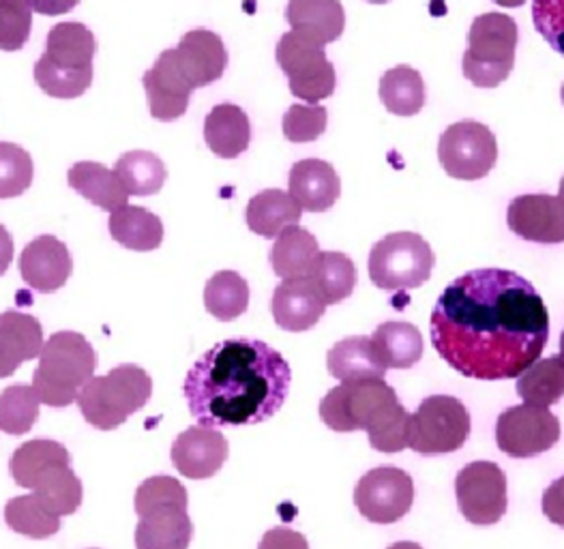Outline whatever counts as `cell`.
<instances>
[{"mask_svg": "<svg viewBox=\"0 0 564 549\" xmlns=\"http://www.w3.org/2000/svg\"><path fill=\"white\" fill-rule=\"evenodd\" d=\"M56 464H72L69 451L56 440L35 438L31 442H24L11 455L9 474L20 487L33 489L41 472L47 471L50 466H56Z\"/></svg>", "mask_w": 564, "mask_h": 549, "instance_id": "1f68e13d", "label": "cell"}, {"mask_svg": "<svg viewBox=\"0 0 564 549\" xmlns=\"http://www.w3.org/2000/svg\"><path fill=\"white\" fill-rule=\"evenodd\" d=\"M432 346L457 374L511 380L541 358L550 312L522 274L477 269L446 286L430 320Z\"/></svg>", "mask_w": 564, "mask_h": 549, "instance_id": "6da1fadb", "label": "cell"}, {"mask_svg": "<svg viewBox=\"0 0 564 549\" xmlns=\"http://www.w3.org/2000/svg\"><path fill=\"white\" fill-rule=\"evenodd\" d=\"M558 196L563 197V200H564V176H563V181H561V194H558Z\"/></svg>", "mask_w": 564, "mask_h": 549, "instance_id": "11a10c76", "label": "cell"}, {"mask_svg": "<svg viewBox=\"0 0 564 549\" xmlns=\"http://www.w3.org/2000/svg\"><path fill=\"white\" fill-rule=\"evenodd\" d=\"M69 187L101 211L115 213L129 202V192L115 170L97 161H80L67 174Z\"/></svg>", "mask_w": 564, "mask_h": 549, "instance_id": "4316f807", "label": "cell"}, {"mask_svg": "<svg viewBox=\"0 0 564 549\" xmlns=\"http://www.w3.org/2000/svg\"><path fill=\"white\" fill-rule=\"evenodd\" d=\"M444 172L457 181L485 179L498 159L496 136L477 120H459L444 129L438 142Z\"/></svg>", "mask_w": 564, "mask_h": 549, "instance_id": "8fae6325", "label": "cell"}, {"mask_svg": "<svg viewBox=\"0 0 564 549\" xmlns=\"http://www.w3.org/2000/svg\"><path fill=\"white\" fill-rule=\"evenodd\" d=\"M33 494L56 515H74L82 507V481L72 471V464H56L41 472L33 485Z\"/></svg>", "mask_w": 564, "mask_h": 549, "instance_id": "836d02e7", "label": "cell"}, {"mask_svg": "<svg viewBox=\"0 0 564 549\" xmlns=\"http://www.w3.org/2000/svg\"><path fill=\"white\" fill-rule=\"evenodd\" d=\"M278 65L290 82V93L307 104H318L335 93L337 76L324 45L294 31L282 35L275 47Z\"/></svg>", "mask_w": 564, "mask_h": 549, "instance_id": "30bf717a", "label": "cell"}, {"mask_svg": "<svg viewBox=\"0 0 564 549\" xmlns=\"http://www.w3.org/2000/svg\"><path fill=\"white\" fill-rule=\"evenodd\" d=\"M35 165L31 155L11 142H0V200L22 196L31 190Z\"/></svg>", "mask_w": 564, "mask_h": 549, "instance_id": "60d3db41", "label": "cell"}, {"mask_svg": "<svg viewBox=\"0 0 564 549\" xmlns=\"http://www.w3.org/2000/svg\"><path fill=\"white\" fill-rule=\"evenodd\" d=\"M174 52L183 74L194 88H204L217 82L228 67V52L224 41L206 29L187 33Z\"/></svg>", "mask_w": 564, "mask_h": 549, "instance_id": "ffe728a7", "label": "cell"}, {"mask_svg": "<svg viewBox=\"0 0 564 549\" xmlns=\"http://www.w3.org/2000/svg\"><path fill=\"white\" fill-rule=\"evenodd\" d=\"M470 435V412L451 395H432L410 415L408 449L419 455H448L459 451Z\"/></svg>", "mask_w": 564, "mask_h": 549, "instance_id": "9c48e42d", "label": "cell"}, {"mask_svg": "<svg viewBox=\"0 0 564 549\" xmlns=\"http://www.w3.org/2000/svg\"><path fill=\"white\" fill-rule=\"evenodd\" d=\"M41 397L33 385H11L0 392V430L9 435L31 432L40 419Z\"/></svg>", "mask_w": 564, "mask_h": 549, "instance_id": "ab89813d", "label": "cell"}, {"mask_svg": "<svg viewBox=\"0 0 564 549\" xmlns=\"http://www.w3.org/2000/svg\"><path fill=\"white\" fill-rule=\"evenodd\" d=\"M13 262V238L7 233L4 226H0V277L9 271Z\"/></svg>", "mask_w": 564, "mask_h": 549, "instance_id": "681fc988", "label": "cell"}, {"mask_svg": "<svg viewBox=\"0 0 564 549\" xmlns=\"http://www.w3.org/2000/svg\"><path fill=\"white\" fill-rule=\"evenodd\" d=\"M95 35L80 22L56 24L35 65V82L54 99H78L93 84Z\"/></svg>", "mask_w": 564, "mask_h": 549, "instance_id": "277c9868", "label": "cell"}, {"mask_svg": "<svg viewBox=\"0 0 564 549\" xmlns=\"http://www.w3.org/2000/svg\"><path fill=\"white\" fill-rule=\"evenodd\" d=\"M204 140L217 158H239L251 142L249 117L235 104L215 106L204 120Z\"/></svg>", "mask_w": 564, "mask_h": 549, "instance_id": "484cf974", "label": "cell"}, {"mask_svg": "<svg viewBox=\"0 0 564 549\" xmlns=\"http://www.w3.org/2000/svg\"><path fill=\"white\" fill-rule=\"evenodd\" d=\"M74 271V260L63 240L43 235L31 240L20 256L22 279L41 294L61 290Z\"/></svg>", "mask_w": 564, "mask_h": 549, "instance_id": "e0dca14e", "label": "cell"}, {"mask_svg": "<svg viewBox=\"0 0 564 549\" xmlns=\"http://www.w3.org/2000/svg\"><path fill=\"white\" fill-rule=\"evenodd\" d=\"M310 279L321 290L326 305H337L355 292L357 267L352 258L341 251H321Z\"/></svg>", "mask_w": 564, "mask_h": 549, "instance_id": "d590c367", "label": "cell"}, {"mask_svg": "<svg viewBox=\"0 0 564 549\" xmlns=\"http://www.w3.org/2000/svg\"><path fill=\"white\" fill-rule=\"evenodd\" d=\"M97 356L86 337L74 331L54 333L40 354L33 387L50 408L72 406L95 376Z\"/></svg>", "mask_w": 564, "mask_h": 549, "instance_id": "5b68a950", "label": "cell"}, {"mask_svg": "<svg viewBox=\"0 0 564 549\" xmlns=\"http://www.w3.org/2000/svg\"><path fill=\"white\" fill-rule=\"evenodd\" d=\"M135 528L138 549H187L194 537V524L185 505H163L147 510Z\"/></svg>", "mask_w": 564, "mask_h": 549, "instance_id": "603a6c76", "label": "cell"}, {"mask_svg": "<svg viewBox=\"0 0 564 549\" xmlns=\"http://www.w3.org/2000/svg\"><path fill=\"white\" fill-rule=\"evenodd\" d=\"M326 122H328V115H326L324 106L294 104L283 115V136L294 144L314 142L326 131Z\"/></svg>", "mask_w": 564, "mask_h": 549, "instance_id": "7bdbcfd3", "label": "cell"}, {"mask_svg": "<svg viewBox=\"0 0 564 549\" xmlns=\"http://www.w3.org/2000/svg\"><path fill=\"white\" fill-rule=\"evenodd\" d=\"M387 549H423L419 543H412V541H400V543H393L391 548Z\"/></svg>", "mask_w": 564, "mask_h": 549, "instance_id": "816d5d0a", "label": "cell"}, {"mask_svg": "<svg viewBox=\"0 0 564 549\" xmlns=\"http://www.w3.org/2000/svg\"><path fill=\"white\" fill-rule=\"evenodd\" d=\"M288 187V194L299 202L303 211L310 213L328 211L341 194V181L335 168L323 159L296 161L290 170Z\"/></svg>", "mask_w": 564, "mask_h": 549, "instance_id": "44dd1931", "label": "cell"}, {"mask_svg": "<svg viewBox=\"0 0 564 549\" xmlns=\"http://www.w3.org/2000/svg\"><path fill=\"white\" fill-rule=\"evenodd\" d=\"M326 369L341 383L384 380L387 367L376 353L371 337H348L326 354Z\"/></svg>", "mask_w": 564, "mask_h": 549, "instance_id": "d4e9b609", "label": "cell"}, {"mask_svg": "<svg viewBox=\"0 0 564 549\" xmlns=\"http://www.w3.org/2000/svg\"><path fill=\"white\" fill-rule=\"evenodd\" d=\"M321 419L333 432L364 430L371 449L380 453L393 455L408 449L410 412L384 380L341 383L330 389L321 401Z\"/></svg>", "mask_w": 564, "mask_h": 549, "instance_id": "3957f363", "label": "cell"}, {"mask_svg": "<svg viewBox=\"0 0 564 549\" xmlns=\"http://www.w3.org/2000/svg\"><path fill=\"white\" fill-rule=\"evenodd\" d=\"M561 440V421L545 406L520 403L507 408L496 421L498 449L516 460H530Z\"/></svg>", "mask_w": 564, "mask_h": 549, "instance_id": "7c38bea8", "label": "cell"}, {"mask_svg": "<svg viewBox=\"0 0 564 549\" xmlns=\"http://www.w3.org/2000/svg\"><path fill=\"white\" fill-rule=\"evenodd\" d=\"M4 521L13 532L35 541L54 537L61 530V515L45 509L35 494L11 498L4 507Z\"/></svg>", "mask_w": 564, "mask_h": 549, "instance_id": "74e56055", "label": "cell"}, {"mask_svg": "<svg viewBox=\"0 0 564 549\" xmlns=\"http://www.w3.org/2000/svg\"><path fill=\"white\" fill-rule=\"evenodd\" d=\"M292 383L290 363L260 340L215 344L187 372L183 395L202 428L258 426L282 410Z\"/></svg>", "mask_w": 564, "mask_h": 549, "instance_id": "7a4b0ae2", "label": "cell"}, {"mask_svg": "<svg viewBox=\"0 0 564 549\" xmlns=\"http://www.w3.org/2000/svg\"><path fill=\"white\" fill-rule=\"evenodd\" d=\"M115 172L119 174L129 196H155L162 192L167 179L162 159L149 151L124 153L117 161Z\"/></svg>", "mask_w": 564, "mask_h": 549, "instance_id": "f35d334b", "label": "cell"}, {"mask_svg": "<svg viewBox=\"0 0 564 549\" xmlns=\"http://www.w3.org/2000/svg\"><path fill=\"white\" fill-rule=\"evenodd\" d=\"M371 342L387 369H408L423 356V335L410 322L380 324Z\"/></svg>", "mask_w": 564, "mask_h": 549, "instance_id": "4dcf8cb0", "label": "cell"}, {"mask_svg": "<svg viewBox=\"0 0 564 549\" xmlns=\"http://www.w3.org/2000/svg\"><path fill=\"white\" fill-rule=\"evenodd\" d=\"M380 99L391 115L414 117L425 106V84L416 69L398 65L389 69L378 86Z\"/></svg>", "mask_w": 564, "mask_h": 549, "instance_id": "d6a6232c", "label": "cell"}, {"mask_svg": "<svg viewBox=\"0 0 564 549\" xmlns=\"http://www.w3.org/2000/svg\"><path fill=\"white\" fill-rule=\"evenodd\" d=\"M436 265L432 245L416 233H393L378 240L369 254V279L380 290H414L430 281Z\"/></svg>", "mask_w": 564, "mask_h": 549, "instance_id": "ba28073f", "label": "cell"}, {"mask_svg": "<svg viewBox=\"0 0 564 549\" xmlns=\"http://www.w3.org/2000/svg\"><path fill=\"white\" fill-rule=\"evenodd\" d=\"M541 507L552 524L564 528V474L545 489Z\"/></svg>", "mask_w": 564, "mask_h": 549, "instance_id": "7dc6e473", "label": "cell"}, {"mask_svg": "<svg viewBox=\"0 0 564 549\" xmlns=\"http://www.w3.org/2000/svg\"><path fill=\"white\" fill-rule=\"evenodd\" d=\"M43 329L35 315L20 312L0 314V378L13 376L22 363L40 358Z\"/></svg>", "mask_w": 564, "mask_h": 549, "instance_id": "7402d4cb", "label": "cell"}, {"mask_svg": "<svg viewBox=\"0 0 564 549\" xmlns=\"http://www.w3.org/2000/svg\"><path fill=\"white\" fill-rule=\"evenodd\" d=\"M365 2H371V4H384V2H391V0H365Z\"/></svg>", "mask_w": 564, "mask_h": 549, "instance_id": "db71d44e", "label": "cell"}, {"mask_svg": "<svg viewBox=\"0 0 564 549\" xmlns=\"http://www.w3.org/2000/svg\"><path fill=\"white\" fill-rule=\"evenodd\" d=\"M26 2L31 4L33 11H37L41 15L56 18V15H65L72 9H76L80 0H26Z\"/></svg>", "mask_w": 564, "mask_h": 549, "instance_id": "c3c4849f", "label": "cell"}, {"mask_svg": "<svg viewBox=\"0 0 564 549\" xmlns=\"http://www.w3.org/2000/svg\"><path fill=\"white\" fill-rule=\"evenodd\" d=\"M518 395L524 403L554 406L564 397V360L561 356L539 358L518 378Z\"/></svg>", "mask_w": 564, "mask_h": 549, "instance_id": "e575fe53", "label": "cell"}, {"mask_svg": "<svg viewBox=\"0 0 564 549\" xmlns=\"http://www.w3.org/2000/svg\"><path fill=\"white\" fill-rule=\"evenodd\" d=\"M459 513L475 526H494L507 513V476L494 462H473L455 478Z\"/></svg>", "mask_w": 564, "mask_h": 549, "instance_id": "4fadbf2b", "label": "cell"}, {"mask_svg": "<svg viewBox=\"0 0 564 549\" xmlns=\"http://www.w3.org/2000/svg\"><path fill=\"white\" fill-rule=\"evenodd\" d=\"M303 217L299 202L282 190H264L247 204V226L253 235L278 238L288 226H296Z\"/></svg>", "mask_w": 564, "mask_h": 549, "instance_id": "83f0119b", "label": "cell"}, {"mask_svg": "<svg viewBox=\"0 0 564 549\" xmlns=\"http://www.w3.org/2000/svg\"><path fill=\"white\" fill-rule=\"evenodd\" d=\"M33 29V13L26 0H0V50L18 52L26 45Z\"/></svg>", "mask_w": 564, "mask_h": 549, "instance_id": "b9f144b4", "label": "cell"}, {"mask_svg": "<svg viewBox=\"0 0 564 549\" xmlns=\"http://www.w3.org/2000/svg\"><path fill=\"white\" fill-rule=\"evenodd\" d=\"M414 503V483L408 472L380 466L367 472L357 483L355 505L371 524H395Z\"/></svg>", "mask_w": 564, "mask_h": 549, "instance_id": "5bb4252c", "label": "cell"}, {"mask_svg": "<svg viewBox=\"0 0 564 549\" xmlns=\"http://www.w3.org/2000/svg\"><path fill=\"white\" fill-rule=\"evenodd\" d=\"M318 256H321L318 238L296 224V226H288L282 230V235L275 238L269 260H271L273 273L278 277L303 279V277H310Z\"/></svg>", "mask_w": 564, "mask_h": 549, "instance_id": "f1b7e54d", "label": "cell"}, {"mask_svg": "<svg viewBox=\"0 0 564 549\" xmlns=\"http://www.w3.org/2000/svg\"><path fill=\"white\" fill-rule=\"evenodd\" d=\"M558 356H561V358L564 360V331L563 335H561V354H558Z\"/></svg>", "mask_w": 564, "mask_h": 549, "instance_id": "f5cc1de1", "label": "cell"}, {"mask_svg": "<svg viewBox=\"0 0 564 549\" xmlns=\"http://www.w3.org/2000/svg\"><path fill=\"white\" fill-rule=\"evenodd\" d=\"M536 33L564 56V0H532Z\"/></svg>", "mask_w": 564, "mask_h": 549, "instance_id": "f6af8a7d", "label": "cell"}, {"mask_svg": "<svg viewBox=\"0 0 564 549\" xmlns=\"http://www.w3.org/2000/svg\"><path fill=\"white\" fill-rule=\"evenodd\" d=\"M507 224L513 235L530 243H564V200L547 194L518 196L509 204Z\"/></svg>", "mask_w": 564, "mask_h": 549, "instance_id": "2e32d148", "label": "cell"}, {"mask_svg": "<svg viewBox=\"0 0 564 549\" xmlns=\"http://www.w3.org/2000/svg\"><path fill=\"white\" fill-rule=\"evenodd\" d=\"M153 395L151 376L133 363H124L110 374L90 378L78 395V408L88 426L110 432L140 412Z\"/></svg>", "mask_w": 564, "mask_h": 549, "instance_id": "8992f818", "label": "cell"}, {"mask_svg": "<svg viewBox=\"0 0 564 549\" xmlns=\"http://www.w3.org/2000/svg\"><path fill=\"white\" fill-rule=\"evenodd\" d=\"M561 97H563V104H564V84H563V90H561Z\"/></svg>", "mask_w": 564, "mask_h": 549, "instance_id": "9f6ffc18", "label": "cell"}, {"mask_svg": "<svg viewBox=\"0 0 564 549\" xmlns=\"http://www.w3.org/2000/svg\"><path fill=\"white\" fill-rule=\"evenodd\" d=\"M285 20L294 33L321 45L339 40L346 29V11L339 0H290Z\"/></svg>", "mask_w": 564, "mask_h": 549, "instance_id": "cb8c5ba5", "label": "cell"}, {"mask_svg": "<svg viewBox=\"0 0 564 549\" xmlns=\"http://www.w3.org/2000/svg\"><path fill=\"white\" fill-rule=\"evenodd\" d=\"M163 505H189L187 489L183 483L174 476L167 474H158L147 478L138 492H135V513L142 515L147 510L163 507Z\"/></svg>", "mask_w": 564, "mask_h": 549, "instance_id": "ee69618b", "label": "cell"}, {"mask_svg": "<svg viewBox=\"0 0 564 549\" xmlns=\"http://www.w3.org/2000/svg\"><path fill=\"white\" fill-rule=\"evenodd\" d=\"M142 84L147 90L151 117L163 122L185 117L192 93L196 90L183 74L174 50H165L160 54L155 65L144 74Z\"/></svg>", "mask_w": 564, "mask_h": 549, "instance_id": "9a60e30c", "label": "cell"}, {"mask_svg": "<svg viewBox=\"0 0 564 549\" xmlns=\"http://www.w3.org/2000/svg\"><path fill=\"white\" fill-rule=\"evenodd\" d=\"M321 290L310 277L283 279L273 292L271 312L278 326L288 333H305L314 329L326 312Z\"/></svg>", "mask_w": 564, "mask_h": 549, "instance_id": "d6986e66", "label": "cell"}, {"mask_svg": "<svg viewBox=\"0 0 564 549\" xmlns=\"http://www.w3.org/2000/svg\"><path fill=\"white\" fill-rule=\"evenodd\" d=\"M204 308L219 322H232L249 308V286L237 271L213 274L204 288Z\"/></svg>", "mask_w": 564, "mask_h": 549, "instance_id": "8d00e7d4", "label": "cell"}, {"mask_svg": "<svg viewBox=\"0 0 564 549\" xmlns=\"http://www.w3.org/2000/svg\"><path fill=\"white\" fill-rule=\"evenodd\" d=\"M520 41L518 24L505 13H484L475 18L468 33V50L462 72L479 88H496L511 76Z\"/></svg>", "mask_w": 564, "mask_h": 549, "instance_id": "52a82bcc", "label": "cell"}, {"mask_svg": "<svg viewBox=\"0 0 564 549\" xmlns=\"http://www.w3.org/2000/svg\"><path fill=\"white\" fill-rule=\"evenodd\" d=\"M110 235L131 251H155L163 243L162 219L142 206H122L110 213Z\"/></svg>", "mask_w": 564, "mask_h": 549, "instance_id": "f546056e", "label": "cell"}, {"mask_svg": "<svg viewBox=\"0 0 564 549\" xmlns=\"http://www.w3.org/2000/svg\"><path fill=\"white\" fill-rule=\"evenodd\" d=\"M494 2L500 4V7H507V9H516V7L525 4V0H494Z\"/></svg>", "mask_w": 564, "mask_h": 549, "instance_id": "f907efd6", "label": "cell"}, {"mask_svg": "<svg viewBox=\"0 0 564 549\" xmlns=\"http://www.w3.org/2000/svg\"><path fill=\"white\" fill-rule=\"evenodd\" d=\"M230 446L226 435L213 428H189L172 444V464L187 478H210L224 469Z\"/></svg>", "mask_w": 564, "mask_h": 549, "instance_id": "ac0fdd59", "label": "cell"}, {"mask_svg": "<svg viewBox=\"0 0 564 549\" xmlns=\"http://www.w3.org/2000/svg\"><path fill=\"white\" fill-rule=\"evenodd\" d=\"M258 549H310V543L301 532L278 526L262 537Z\"/></svg>", "mask_w": 564, "mask_h": 549, "instance_id": "bcb514c9", "label": "cell"}]
</instances>
